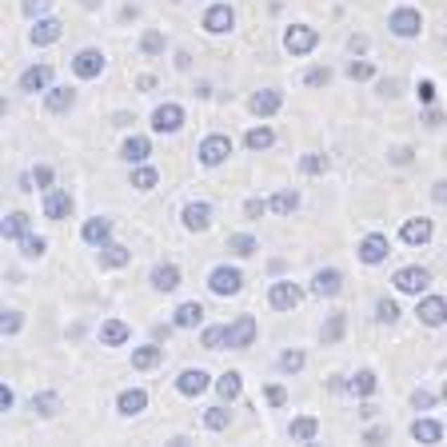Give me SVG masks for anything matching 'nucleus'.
Here are the masks:
<instances>
[{"mask_svg": "<svg viewBox=\"0 0 447 447\" xmlns=\"http://www.w3.org/2000/svg\"><path fill=\"white\" fill-rule=\"evenodd\" d=\"M443 399H447V384H443Z\"/></svg>", "mask_w": 447, "mask_h": 447, "instance_id": "obj_59", "label": "nucleus"}, {"mask_svg": "<svg viewBox=\"0 0 447 447\" xmlns=\"http://www.w3.org/2000/svg\"><path fill=\"white\" fill-rule=\"evenodd\" d=\"M339 287H344V276L335 272V268H323V272H316V280H311V292H316V296H339Z\"/></svg>", "mask_w": 447, "mask_h": 447, "instance_id": "obj_19", "label": "nucleus"}, {"mask_svg": "<svg viewBox=\"0 0 447 447\" xmlns=\"http://www.w3.org/2000/svg\"><path fill=\"white\" fill-rule=\"evenodd\" d=\"M264 396H268V403H272V408H280V403H287V391L280 384H272L268 387V391H264Z\"/></svg>", "mask_w": 447, "mask_h": 447, "instance_id": "obj_52", "label": "nucleus"}, {"mask_svg": "<svg viewBox=\"0 0 447 447\" xmlns=\"http://www.w3.org/2000/svg\"><path fill=\"white\" fill-rule=\"evenodd\" d=\"M28 40H32L37 48H44V44H56V40H60V20H52V16L37 20V25H32V32H28Z\"/></svg>", "mask_w": 447, "mask_h": 447, "instance_id": "obj_18", "label": "nucleus"}, {"mask_svg": "<svg viewBox=\"0 0 447 447\" xmlns=\"http://www.w3.org/2000/svg\"><path fill=\"white\" fill-rule=\"evenodd\" d=\"M236 25V13H232V4H212L208 13H204V28H208L212 37H224L228 28Z\"/></svg>", "mask_w": 447, "mask_h": 447, "instance_id": "obj_8", "label": "nucleus"}, {"mask_svg": "<svg viewBox=\"0 0 447 447\" xmlns=\"http://www.w3.org/2000/svg\"><path fill=\"white\" fill-rule=\"evenodd\" d=\"M20 328H25V316L20 311H4V335H16Z\"/></svg>", "mask_w": 447, "mask_h": 447, "instance_id": "obj_51", "label": "nucleus"}, {"mask_svg": "<svg viewBox=\"0 0 447 447\" xmlns=\"http://www.w3.org/2000/svg\"><path fill=\"white\" fill-rule=\"evenodd\" d=\"M16 396H13V387H0V411H13Z\"/></svg>", "mask_w": 447, "mask_h": 447, "instance_id": "obj_54", "label": "nucleus"}, {"mask_svg": "<svg viewBox=\"0 0 447 447\" xmlns=\"http://www.w3.org/2000/svg\"><path fill=\"white\" fill-rule=\"evenodd\" d=\"M351 391H356V396H372V391H375V372H356Z\"/></svg>", "mask_w": 447, "mask_h": 447, "instance_id": "obj_41", "label": "nucleus"}, {"mask_svg": "<svg viewBox=\"0 0 447 447\" xmlns=\"http://www.w3.org/2000/svg\"><path fill=\"white\" fill-rule=\"evenodd\" d=\"M156 180H160V172H156V168H136V172H132V188H140V192L156 188Z\"/></svg>", "mask_w": 447, "mask_h": 447, "instance_id": "obj_40", "label": "nucleus"}, {"mask_svg": "<svg viewBox=\"0 0 447 447\" xmlns=\"http://www.w3.org/2000/svg\"><path fill=\"white\" fill-rule=\"evenodd\" d=\"M44 248H48V240H44V236H32V232H28V236L20 240V252H25L28 260H40V256H44Z\"/></svg>", "mask_w": 447, "mask_h": 447, "instance_id": "obj_38", "label": "nucleus"}, {"mask_svg": "<svg viewBox=\"0 0 447 447\" xmlns=\"http://www.w3.org/2000/svg\"><path fill=\"white\" fill-rule=\"evenodd\" d=\"M72 72L80 76V80H96V76L104 72V52H100V48H84V52H76Z\"/></svg>", "mask_w": 447, "mask_h": 447, "instance_id": "obj_7", "label": "nucleus"}, {"mask_svg": "<svg viewBox=\"0 0 447 447\" xmlns=\"http://www.w3.org/2000/svg\"><path fill=\"white\" fill-rule=\"evenodd\" d=\"M272 128H252L248 136H244V144H248L252 152H264V148H272Z\"/></svg>", "mask_w": 447, "mask_h": 447, "instance_id": "obj_37", "label": "nucleus"}, {"mask_svg": "<svg viewBox=\"0 0 447 447\" xmlns=\"http://www.w3.org/2000/svg\"><path fill=\"white\" fill-rule=\"evenodd\" d=\"M228 423H232V411L228 408H208L204 411V427H208V432H224Z\"/></svg>", "mask_w": 447, "mask_h": 447, "instance_id": "obj_36", "label": "nucleus"}, {"mask_svg": "<svg viewBox=\"0 0 447 447\" xmlns=\"http://www.w3.org/2000/svg\"><path fill=\"white\" fill-rule=\"evenodd\" d=\"M316 44H320V32H316V28H308V25H292L284 32V48L292 52V56H308Z\"/></svg>", "mask_w": 447, "mask_h": 447, "instance_id": "obj_1", "label": "nucleus"}, {"mask_svg": "<svg viewBox=\"0 0 447 447\" xmlns=\"http://www.w3.org/2000/svg\"><path fill=\"white\" fill-rule=\"evenodd\" d=\"M268 208H272V204H264V200H248V204H244V212H248V216H264Z\"/></svg>", "mask_w": 447, "mask_h": 447, "instance_id": "obj_53", "label": "nucleus"}, {"mask_svg": "<svg viewBox=\"0 0 447 447\" xmlns=\"http://www.w3.org/2000/svg\"><path fill=\"white\" fill-rule=\"evenodd\" d=\"M32 184H40L44 192L52 188V168H48V164H37V168H32Z\"/></svg>", "mask_w": 447, "mask_h": 447, "instance_id": "obj_50", "label": "nucleus"}, {"mask_svg": "<svg viewBox=\"0 0 447 447\" xmlns=\"http://www.w3.org/2000/svg\"><path fill=\"white\" fill-rule=\"evenodd\" d=\"M387 28H391L396 37L411 40V37H420V28H423V16L415 13V8H396V13L387 16Z\"/></svg>", "mask_w": 447, "mask_h": 447, "instance_id": "obj_4", "label": "nucleus"}, {"mask_svg": "<svg viewBox=\"0 0 447 447\" xmlns=\"http://www.w3.org/2000/svg\"><path fill=\"white\" fill-rule=\"evenodd\" d=\"M200 320H204V308H200L196 299H192V304H180V308H176L172 328H196Z\"/></svg>", "mask_w": 447, "mask_h": 447, "instance_id": "obj_27", "label": "nucleus"}, {"mask_svg": "<svg viewBox=\"0 0 447 447\" xmlns=\"http://www.w3.org/2000/svg\"><path fill=\"white\" fill-rule=\"evenodd\" d=\"M228 156H232V140L220 136V132L200 144V164H204V168H216V164H224Z\"/></svg>", "mask_w": 447, "mask_h": 447, "instance_id": "obj_5", "label": "nucleus"}, {"mask_svg": "<svg viewBox=\"0 0 447 447\" xmlns=\"http://www.w3.org/2000/svg\"><path fill=\"white\" fill-rule=\"evenodd\" d=\"M224 344H228V328H208L204 332V348L208 351H220Z\"/></svg>", "mask_w": 447, "mask_h": 447, "instance_id": "obj_43", "label": "nucleus"}, {"mask_svg": "<svg viewBox=\"0 0 447 447\" xmlns=\"http://www.w3.org/2000/svg\"><path fill=\"white\" fill-rule=\"evenodd\" d=\"M152 287L156 292H176L180 287V268L176 264H156L152 268Z\"/></svg>", "mask_w": 447, "mask_h": 447, "instance_id": "obj_21", "label": "nucleus"}, {"mask_svg": "<svg viewBox=\"0 0 447 447\" xmlns=\"http://www.w3.org/2000/svg\"><path fill=\"white\" fill-rule=\"evenodd\" d=\"M152 128L156 132H180L184 128V108L180 104H160V108L152 112Z\"/></svg>", "mask_w": 447, "mask_h": 447, "instance_id": "obj_9", "label": "nucleus"}, {"mask_svg": "<svg viewBox=\"0 0 447 447\" xmlns=\"http://www.w3.org/2000/svg\"><path fill=\"white\" fill-rule=\"evenodd\" d=\"M216 391H220L224 399H236V396H240V372L220 375V380H216Z\"/></svg>", "mask_w": 447, "mask_h": 447, "instance_id": "obj_39", "label": "nucleus"}, {"mask_svg": "<svg viewBox=\"0 0 447 447\" xmlns=\"http://www.w3.org/2000/svg\"><path fill=\"white\" fill-rule=\"evenodd\" d=\"M25 236H28V216L25 212H13L4 220V240H25Z\"/></svg>", "mask_w": 447, "mask_h": 447, "instance_id": "obj_34", "label": "nucleus"}, {"mask_svg": "<svg viewBox=\"0 0 447 447\" xmlns=\"http://www.w3.org/2000/svg\"><path fill=\"white\" fill-rule=\"evenodd\" d=\"M375 316H380L384 323H396L399 320V304L396 299H380V304H375Z\"/></svg>", "mask_w": 447, "mask_h": 447, "instance_id": "obj_46", "label": "nucleus"}, {"mask_svg": "<svg viewBox=\"0 0 447 447\" xmlns=\"http://www.w3.org/2000/svg\"><path fill=\"white\" fill-rule=\"evenodd\" d=\"M328 80H332L328 68H308V76H304V84H308V88H323Z\"/></svg>", "mask_w": 447, "mask_h": 447, "instance_id": "obj_49", "label": "nucleus"}, {"mask_svg": "<svg viewBox=\"0 0 447 447\" xmlns=\"http://www.w3.org/2000/svg\"><path fill=\"white\" fill-rule=\"evenodd\" d=\"M372 72H375V68L368 60H351L348 64V76H351V80H372Z\"/></svg>", "mask_w": 447, "mask_h": 447, "instance_id": "obj_48", "label": "nucleus"}, {"mask_svg": "<svg viewBox=\"0 0 447 447\" xmlns=\"http://www.w3.org/2000/svg\"><path fill=\"white\" fill-rule=\"evenodd\" d=\"M48 80H52V68H48V64H32V68H25V72H20L16 88H20V92H44V88H48Z\"/></svg>", "mask_w": 447, "mask_h": 447, "instance_id": "obj_12", "label": "nucleus"}, {"mask_svg": "<svg viewBox=\"0 0 447 447\" xmlns=\"http://www.w3.org/2000/svg\"><path fill=\"white\" fill-rule=\"evenodd\" d=\"M132 339V328H128L124 320H104L100 323V344L104 348H120V344H128Z\"/></svg>", "mask_w": 447, "mask_h": 447, "instance_id": "obj_15", "label": "nucleus"}, {"mask_svg": "<svg viewBox=\"0 0 447 447\" xmlns=\"http://www.w3.org/2000/svg\"><path fill=\"white\" fill-rule=\"evenodd\" d=\"M399 236H403V244H427L432 240V220H408Z\"/></svg>", "mask_w": 447, "mask_h": 447, "instance_id": "obj_26", "label": "nucleus"}, {"mask_svg": "<svg viewBox=\"0 0 447 447\" xmlns=\"http://www.w3.org/2000/svg\"><path fill=\"white\" fill-rule=\"evenodd\" d=\"M268 204H272V212H280V216H292V212L299 208V192H276L272 200H268Z\"/></svg>", "mask_w": 447, "mask_h": 447, "instance_id": "obj_33", "label": "nucleus"}, {"mask_svg": "<svg viewBox=\"0 0 447 447\" xmlns=\"http://www.w3.org/2000/svg\"><path fill=\"white\" fill-rule=\"evenodd\" d=\"M299 168H304V172H308V176H320L323 168H328V160H323L320 152H308V156L299 160Z\"/></svg>", "mask_w": 447, "mask_h": 447, "instance_id": "obj_47", "label": "nucleus"}, {"mask_svg": "<svg viewBox=\"0 0 447 447\" xmlns=\"http://www.w3.org/2000/svg\"><path fill=\"white\" fill-rule=\"evenodd\" d=\"M68 212H72V196H68L64 188H48V192H44V216H48V220H64Z\"/></svg>", "mask_w": 447, "mask_h": 447, "instance_id": "obj_14", "label": "nucleus"}, {"mask_svg": "<svg viewBox=\"0 0 447 447\" xmlns=\"http://www.w3.org/2000/svg\"><path fill=\"white\" fill-rule=\"evenodd\" d=\"M72 104H76V92L72 88H48V96H44V108L48 112H72Z\"/></svg>", "mask_w": 447, "mask_h": 447, "instance_id": "obj_22", "label": "nucleus"}, {"mask_svg": "<svg viewBox=\"0 0 447 447\" xmlns=\"http://www.w3.org/2000/svg\"><path fill=\"white\" fill-rule=\"evenodd\" d=\"M228 252H236V256H256V252H260V240L248 236V232H236V236H228Z\"/></svg>", "mask_w": 447, "mask_h": 447, "instance_id": "obj_31", "label": "nucleus"}, {"mask_svg": "<svg viewBox=\"0 0 447 447\" xmlns=\"http://www.w3.org/2000/svg\"><path fill=\"white\" fill-rule=\"evenodd\" d=\"M344 328H348V320H344V316H332V320L323 323V344H335V339L344 335Z\"/></svg>", "mask_w": 447, "mask_h": 447, "instance_id": "obj_42", "label": "nucleus"}, {"mask_svg": "<svg viewBox=\"0 0 447 447\" xmlns=\"http://www.w3.org/2000/svg\"><path fill=\"white\" fill-rule=\"evenodd\" d=\"M208 224H212V208H208V204H188V208H184V228H188V232H204Z\"/></svg>", "mask_w": 447, "mask_h": 447, "instance_id": "obj_23", "label": "nucleus"}, {"mask_svg": "<svg viewBox=\"0 0 447 447\" xmlns=\"http://www.w3.org/2000/svg\"><path fill=\"white\" fill-rule=\"evenodd\" d=\"M391 284H396L403 296H420L423 287L432 284V272H427V268H399Z\"/></svg>", "mask_w": 447, "mask_h": 447, "instance_id": "obj_6", "label": "nucleus"}, {"mask_svg": "<svg viewBox=\"0 0 447 447\" xmlns=\"http://www.w3.org/2000/svg\"><path fill=\"white\" fill-rule=\"evenodd\" d=\"M148 156H152V144L144 136H128L124 140V160L128 164H144Z\"/></svg>", "mask_w": 447, "mask_h": 447, "instance_id": "obj_29", "label": "nucleus"}, {"mask_svg": "<svg viewBox=\"0 0 447 447\" xmlns=\"http://www.w3.org/2000/svg\"><path fill=\"white\" fill-rule=\"evenodd\" d=\"M80 236H84V244H100V248H104V244H108V236H112V224L108 220H88L84 228H80Z\"/></svg>", "mask_w": 447, "mask_h": 447, "instance_id": "obj_25", "label": "nucleus"}, {"mask_svg": "<svg viewBox=\"0 0 447 447\" xmlns=\"http://www.w3.org/2000/svg\"><path fill=\"white\" fill-rule=\"evenodd\" d=\"M128 260H132V252L120 248V244H104V248H100V264H104V268H124Z\"/></svg>", "mask_w": 447, "mask_h": 447, "instance_id": "obj_30", "label": "nucleus"}, {"mask_svg": "<svg viewBox=\"0 0 447 447\" xmlns=\"http://www.w3.org/2000/svg\"><path fill=\"white\" fill-rule=\"evenodd\" d=\"M368 439H372V443H375V439H387V427H372V432H368Z\"/></svg>", "mask_w": 447, "mask_h": 447, "instance_id": "obj_58", "label": "nucleus"}, {"mask_svg": "<svg viewBox=\"0 0 447 447\" xmlns=\"http://www.w3.org/2000/svg\"><path fill=\"white\" fill-rule=\"evenodd\" d=\"M387 256H391V244H387V236H380V232L360 244V260L363 264H384Z\"/></svg>", "mask_w": 447, "mask_h": 447, "instance_id": "obj_16", "label": "nucleus"}, {"mask_svg": "<svg viewBox=\"0 0 447 447\" xmlns=\"http://www.w3.org/2000/svg\"><path fill=\"white\" fill-rule=\"evenodd\" d=\"M299 368H304V351H284L280 356V372L284 375H296Z\"/></svg>", "mask_w": 447, "mask_h": 447, "instance_id": "obj_44", "label": "nucleus"}, {"mask_svg": "<svg viewBox=\"0 0 447 447\" xmlns=\"http://www.w3.org/2000/svg\"><path fill=\"white\" fill-rule=\"evenodd\" d=\"M248 104H252V112H256V116H272V112H280V104H284V92L264 88V92H256Z\"/></svg>", "mask_w": 447, "mask_h": 447, "instance_id": "obj_20", "label": "nucleus"}, {"mask_svg": "<svg viewBox=\"0 0 447 447\" xmlns=\"http://www.w3.org/2000/svg\"><path fill=\"white\" fill-rule=\"evenodd\" d=\"M32 411L44 415V420H52V415L60 411V396H56V391H40V396H32Z\"/></svg>", "mask_w": 447, "mask_h": 447, "instance_id": "obj_32", "label": "nucleus"}, {"mask_svg": "<svg viewBox=\"0 0 447 447\" xmlns=\"http://www.w3.org/2000/svg\"><path fill=\"white\" fill-rule=\"evenodd\" d=\"M160 360H164V348H156V344L132 351V368H136V372H148V368H156Z\"/></svg>", "mask_w": 447, "mask_h": 447, "instance_id": "obj_28", "label": "nucleus"}, {"mask_svg": "<svg viewBox=\"0 0 447 447\" xmlns=\"http://www.w3.org/2000/svg\"><path fill=\"white\" fill-rule=\"evenodd\" d=\"M435 96V84L432 80H420V100H432Z\"/></svg>", "mask_w": 447, "mask_h": 447, "instance_id": "obj_57", "label": "nucleus"}, {"mask_svg": "<svg viewBox=\"0 0 447 447\" xmlns=\"http://www.w3.org/2000/svg\"><path fill=\"white\" fill-rule=\"evenodd\" d=\"M144 408H148V391H144V387H128V391H120V399H116V411H120V415H140Z\"/></svg>", "mask_w": 447, "mask_h": 447, "instance_id": "obj_17", "label": "nucleus"}, {"mask_svg": "<svg viewBox=\"0 0 447 447\" xmlns=\"http://www.w3.org/2000/svg\"><path fill=\"white\" fill-rule=\"evenodd\" d=\"M44 8H48V0H25V13H28V16L44 13Z\"/></svg>", "mask_w": 447, "mask_h": 447, "instance_id": "obj_56", "label": "nucleus"}, {"mask_svg": "<svg viewBox=\"0 0 447 447\" xmlns=\"http://www.w3.org/2000/svg\"><path fill=\"white\" fill-rule=\"evenodd\" d=\"M411 403H415V408H432L435 396H432V391H415V396H411Z\"/></svg>", "mask_w": 447, "mask_h": 447, "instance_id": "obj_55", "label": "nucleus"}, {"mask_svg": "<svg viewBox=\"0 0 447 447\" xmlns=\"http://www.w3.org/2000/svg\"><path fill=\"white\" fill-rule=\"evenodd\" d=\"M208 287L216 292V296H236L240 287H244V276H240V268H228V264H220V268H212Z\"/></svg>", "mask_w": 447, "mask_h": 447, "instance_id": "obj_2", "label": "nucleus"}, {"mask_svg": "<svg viewBox=\"0 0 447 447\" xmlns=\"http://www.w3.org/2000/svg\"><path fill=\"white\" fill-rule=\"evenodd\" d=\"M292 439H316V432H320V423L311 420V415H299V420H292Z\"/></svg>", "mask_w": 447, "mask_h": 447, "instance_id": "obj_35", "label": "nucleus"}, {"mask_svg": "<svg viewBox=\"0 0 447 447\" xmlns=\"http://www.w3.org/2000/svg\"><path fill=\"white\" fill-rule=\"evenodd\" d=\"M176 391H180V396H204V391H208V372H204V368H188V372H180Z\"/></svg>", "mask_w": 447, "mask_h": 447, "instance_id": "obj_13", "label": "nucleus"}, {"mask_svg": "<svg viewBox=\"0 0 447 447\" xmlns=\"http://www.w3.org/2000/svg\"><path fill=\"white\" fill-rule=\"evenodd\" d=\"M299 299H304V287L292 284V280H276L272 292H268V304H272L276 311H292Z\"/></svg>", "mask_w": 447, "mask_h": 447, "instance_id": "obj_3", "label": "nucleus"}, {"mask_svg": "<svg viewBox=\"0 0 447 447\" xmlns=\"http://www.w3.org/2000/svg\"><path fill=\"white\" fill-rule=\"evenodd\" d=\"M411 439H415V443H439V439H443V427L435 420H415L411 423Z\"/></svg>", "mask_w": 447, "mask_h": 447, "instance_id": "obj_24", "label": "nucleus"}, {"mask_svg": "<svg viewBox=\"0 0 447 447\" xmlns=\"http://www.w3.org/2000/svg\"><path fill=\"white\" fill-rule=\"evenodd\" d=\"M140 52H148V56L164 52V32H144V37H140Z\"/></svg>", "mask_w": 447, "mask_h": 447, "instance_id": "obj_45", "label": "nucleus"}, {"mask_svg": "<svg viewBox=\"0 0 447 447\" xmlns=\"http://www.w3.org/2000/svg\"><path fill=\"white\" fill-rule=\"evenodd\" d=\"M415 316H420V323H427V328H439V323L447 320V299H443V296H427V299H420Z\"/></svg>", "mask_w": 447, "mask_h": 447, "instance_id": "obj_11", "label": "nucleus"}, {"mask_svg": "<svg viewBox=\"0 0 447 447\" xmlns=\"http://www.w3.org/2000/svg\"><path fill=\"white\" fill-rule=\"evenodd\" d=\"M252 339H256V320L252 316H236L228 323V348H252Z\"/></svg>", "mask_w": 447, "mask_h": 447, "instance_id": "obj_10", "label": "nucleus"}]
</instances>
